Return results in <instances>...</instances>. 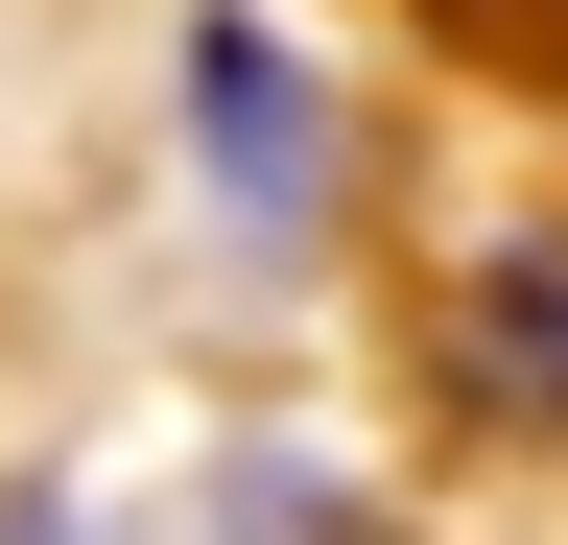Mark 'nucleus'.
Instances as JSON below:
<instances>
[{
  "label": "nucleus",
  "instance_id": "f257e3e1",
  "mask_svg": "<svg viewBox=\"0 0 568 545\" xmlns=\"http://www.w3.org/2000/svg\"><path fill=\"white\" fill-rule=\"evenodd\" d=\"M190 95H213V190H237L261 238H284V214H332V95L284 72L261 24H213V48H190Z\"/></svg>",
  "mask_w": 568,
  "mask_h": 545
},
{
  "label": "nucleus",
  "instance_id": "f03ea898",
  "mask_svg": "<svg viewBox=\"0 0 568 545\" xmlns=\"http://www.w3.org/2000/svg\"><path fill=\"white\" fill-rule=\"evenodd\" d=\"M450 380L497 403V427H568V238L474 261V309H450Z\"/></svg>",
  "mask_w": 568,
  "mask_h": 545
},
{
  "label": "nucleus",
  "instance_id": "7ed1b4c3",
  "mask_svg": "<svg viewBox=\"0 0 568 545\" xmlns=\"http://www.w3.org/2000/svg\"><path fill=\"white\" fill-rule=\"evenodd\" d=\"M0 545H95V522H48V498H24V522H0Z\"/></svg>",
  "mask_w": 568,
  "mask_h": 545
}]
</instances>
